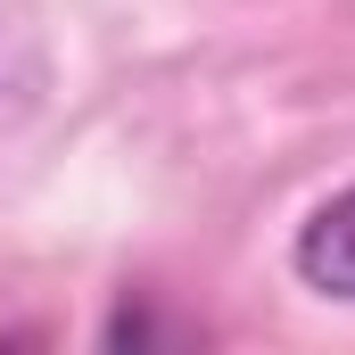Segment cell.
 Segmentation results:
<instances>
[{"instance_id":"cell-1","label":"cell","mask_w":355,"mask_h":355,"mask_svg":"<svg viewBox=\"0 0 355 355\" xmlns=\"http://www.w3.org/2000/svg\"><path fill=\"white\" fill-rule=\"evenodd\" d=\"M289 272H297L314 297L355 306V182H347V190H331V198L297 223V240H289Z\"/></svg>"}]
</instances>
